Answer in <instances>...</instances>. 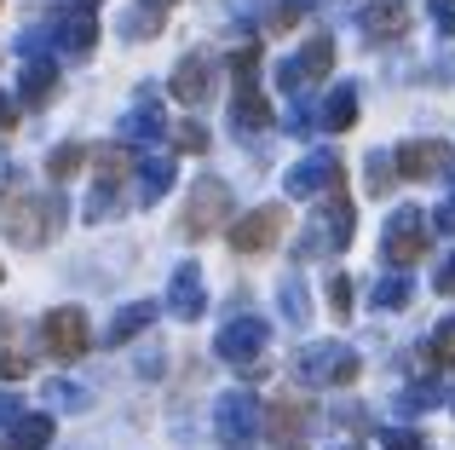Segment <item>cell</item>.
Wrapping results in <instances>:
<instances>
[{
	"mask_svg": "<svg viewBox=\"0 0 455 450\" xmlns=\"http://www.w3.org/2000/svg\"><path fill=\"white\" fill-rule=\"evenodd\" d=\"M92 168H99L104 185H122L127 173L139 168V162H133V145H104V150H92Z\"/></svg>",
	"mask_w": 455,
	"mask_h": 450,
	"instance_id": "cell-22",
	"label": "cell"
},
{
	"mask_svg": "<svg viewBox=\"0 0 455 450\" xmlns=\"http://www.w3.org/2000/svg\"><path fill=\"white\" fill-rule=\"evenodd\" d=\"M46 445H52V416L35 410V416L12 422V450H46Z\"/></svg>",
	"mask_w": 455,
	"mask_h": 450,
	"instance_id": "cell-24",
	"label": "cell"
},
{
	"mask_svg": "<svg viewBox=\"0 0 455 450\" xmlns=\"http://www.w3.org/2000/svg\"><path fill=\"white\" fill-rule=\"evenodd\" d=\"M289 197H323V191H334V185H346V168H340V157H329V150H317V157H306L300 168H289Z\"/></svg>",
	"mask_w": 455,
	"mask_h": 450,
	"instance_id": "cell-11",
	"label": "cell"
},
{
	"mask_svg": "<svg viewBox=\"0 0 455 450\" xmlns=\"http://www.w3.org/2000/svg\"><path fill=\"white\" fill-rule=\"evenodd\" d=\"M231 116H236V133H259V127L271 122V104H266V92H259V81H236Z\"/></svg>",
	"mask_w": 455,
	"mask_h": 450,
	"instance_id": "cell-18",
	"label": "cell"
},
{
	"mask_svg": "<svg viewBox=\"0 0 455 450\" xmlns=\"http://www.w3.org/2000/svg\"><path fill=\"white\" fill-rule=\"evenodd\" d=\"M41 347L52 352V358H81V352H87V317H81L76 306L46 312L41 317Z\"/></svg>",
	"mask_w": 455,
	"mask_h": 450,
	"instance_id": "cell-7",
	"label": "cell"
},
{
	"mask_svg": "<svg viewBox=\"0 0 455 450\" xmlns=\"http://www.w3.org/2000/svg\"><path fill=\"white\" fill-rule=\"evenodd\" d=\"M173 6H179V0H139V12L127 18V35H133V41H150V35L162 29V18H167Z\"/></svg>",
	"mask_w": 455,
	"mask_h": 450,
	"instance_id": "cell-26",
	"label": "cell"
},
{
	"mask_svg": "<svg viewBox=\"0 0 455 450\" xmlns=\"http://www.w3.org/2000/svg\"><path fill=\"white\" fill-rule=\"evenodd\" d=\"M156 324V306L150 301H133L127 312H116V324H110V347H127V341L139 335V329H150Z\"/></svg>",
	"mask_w": 455,
	"mask_h": 450,
	"instance_id": "cell-25",
	"label": "cell"
},
{
	"mask_svg": "<svg viewBox=\"0 0 455 450\" xmlns=\"http://www.w3.org/2000/svg\"><path fill=\"white\" fill-rule=\"evenodd\" d=\"M225 220H231V191H225V180H202L196 191H190V208H185V237H208V231H220Z\"/></svg>",
	"mask_w": 455,
	"mask_h": 450,
	"instance_id": "cell-6",
	"label": "cell"
},
{
	"mask_svg": "<svg viewBox=\"0 0 455 450\" xmlns=\"http://www.w3.org/2000/svg\"><path fill=\"white\" fill-rule=\"evenodd\" d=\"M259 76V46H236L231 52V81H254Z\"/></svg>",
	"mask_w": 455,
	"mask_h": 450,
	"instance_id": "cell-32",
	"label": "cell"
},
{
	"mask_svg": "<svg viewBox=\"0 0 455 450\" xmlns=\"http://www.w3.org/2000/svg\"><path fill=\"white\" fill-rule=\"evenodd\" d=\"M329 64H334V41H329V35H317V41H311L300 58L277 64V87H289V92H300V87H317V81L329 76Z\"/></svg>",
	"mask_w": 455,
	"mask_h": 450,
	"instance_id": "cell-10",
	"label": "cell"
},
{
	"mask_svg": "<svg viewBox=\"0 0 455 450\" xmlns=\"http://www.w3.org/2000/svg\"><path fill=\"white\" fill-rule=\"evenodd\" d=\"M179 150H208V133H202L196 122H185L179 127Z\"/></svg>",
	"mask_w": 455,
	"mask_h": 450,
	"instance_id": "cell-39",
	"label": "cell"
},
{
	"mask_svg": "<svg viewBox=\"0 0 455 450\" xmlns=\"http://www.w3.org/2000/svg\"><path fill=\"white\" fill-rule=\"evenodd\" d=\"M300 375H306V382L346 387V382H357V358L346 347H334V341H317V347L300 352Z\"/></svg>",
	"mask_w": 455,
	"mask_h": 450,
	"instance_id": "cell-9",
	"label": "cell"
},
{
	"mask_svg": "<svg viewBox=\"0 0 455 450\" xmlns=\"http://www.w3.org/2000/svg\"><path fill=\"white\" fill-rule=\"evenodd\" d=\"M433 23L444 35H455V0H433Z\"/></svg>",
	"mask_w": 455,
	"mask_h": 450,
	"instance_id": "cell-40",
	"label": "cell"
},
{
	"mask_svg": "<svg viewBox=\"0 0 455 450\" xmlns=\"http://www.w3.org/2000/svg\"><path fill=\"white\" fill-rule=\"evenodd\" d=\"M18 416H23V393H6V387H0V428H12Z\"/></svg>",
	"mask_w": 455,
	"mask_h": 450,
	"instance_id": "cell-36",
	"label": "cell"
},
{
	"mask_svg": "<svg viewBox=\"0 0 455 450\" xmlns=\"http://www.w3.org/2000/svg\"><path fill=\"white\" fill-rule=\"evenodd\" d=\"M300 12H306V0H283V6H277V12H271V18H266V29H271V35L294 29V23H300Z\"/></svg>",
	"mask_w": 455,
	"mask_h": 450,
	"instance_id": "cell-33",
	"label": "cell"
},
{
	"mask_svg": "<svg viewBox=\"0 0 455 450\" xmlns=\"http://www.w3.org/2000/svg\"><path fill=\"white\" fill-rule=\"evenodd\" d=\"M52 87H58V58L29 52V64H23V87H18V99L35 110V104H46V99H52Z\"/></svg>",
	"mask_w": 455,
	"mask_h": 450,
	"instance_id": "cell-17",
	"label": "cell"
},
{
	"mask_svg": "<svg viewBox=\"0 0 455 450\" xmlns=\"http://www.w3.org/2000/svg\"><path fill=\"white\" fill-rule=\"evenodd\" d=\"M392 168H398L392 157H375V168H369V191H387V185H392Z\"/></svg>",
	"mask_w": 455,
	"mask_h": 450,
	"instance_id": "cell-37",
	"label": "cell"
},
{
	"mask_svg": "<svg viewBox=\"0 0 455 450\" xmlns=\"http://www.w3.org/2000/svg\"><path fill=\"white\" fill-rule=\"evenodd\" d=\"M380 254H387L392 266H415V260L427 254V214H421V208H398V214L387 220Z\"/></svg>",
	"mask_w": 455,
	"mask_h": 450,
	"instance_id": "cell-4",
	"label": "cell"
},
{
	"mask_svg": "<svg viewBox=\"0 0 455 450\" xmlns=\"http://www.w3.org/2000/svg\"><path fill=\"white\" fill-rule=\"evenodd\" d=\"M306 422H311V398L289 393V398H277V405H266V439L277 450H294L300 433H306Z\"/></svg>",
	"mask_w": 455,
	"mask_h": 450,
	"instance_id": "cell-12",
	"label": "cell"
},
{
	"mask_svg": "<svg viewBox=\"0 0 455 450\" xmlns=\"http://www.w3.org/2000/svg\"><path fill=\"white\" fill-rule=\"evenodd\" d=\"M12 127H18V104H12V99H0V139H6Z\"/></svg>",
	"mask_w": 455,
	"mask_h": 450,
	"instance_id": "cell-42",
	"label": "cell"
},
{
	"mask_svg": "<svg viewBox=\"0 0 455 450\" xmlns=\"http://www.w3.org/2000/svg\"><path fill=\"white\" fill-rule=\"evenodd\" d=\"M450 185H455V173H450ZM433 225H438V231H455V197H450L444 208H438V220H433Z\"/></svg>",
	"mask_w": 455,
	"mask_h": 450,
	"instance_id": "cell-43",
	"label": "cell"
},
{
	"mask_svg": "<svg viewBox=\"0 0 455 450\" xmlns=\"http://www.w3.org/2000/svg\"><path fill=\"white\" fill-rule=\"evenodd\" d=\"M266 317H231V324L220 329V341H213V347H220V358L225 364H259V352H266Z\"/></svg>",
	"mask_w": 455,
	"mask_h": 450,
	"instance_id": "cell-8",
	"label": "cell"
},
{
	"mask_svg": "<svg viewBox=\"0 0 455 450\" xmlns=\"http://www.w3.org/2000/svg\"><path fill=\"white\" fill-rule=\"evenodd\" d=\"M283 231H289V208L266 203V208H254V214H243L231 225V248L236 254H266V248H277Z\"/></svg>",
	"mask_w": 455,
	"mask_h": 450,
	"instance_id": "cell-3",
	"label": "cell"
},
{
	"mask_svg": "<svg viewBox=\"0 0 455 450\" xmlns=\"http://www.w3.org/2000/svg\"><path fill=\"white\" fill-rule=\"evenodd\" d=\"M0 277H6V266H0Z\"/></svg>",
	"mask_w": 455,
	"mask_h": 450,
	"instance_id": "cell-45",
	"label": "cell"
},
{
	"mask_svg": "<svg viewBox=\"0 0 455 450\" xmlns=\"http://www.w3.org/2000/svg\"><path fill=\"white\" fill-rule=\"evenodd\" d=\"M433 405H444V393H438L433 382H415V387L398 393V410H410V416H415V410H433Z\"/></svg>",
	"mask_w": 455,
	"mask_h": 450,
	"instance_id": "cell-28",
	"label": "cell"
},
{
	"mask_svg": "<svg viewBox=\"0 0 455 450\" xmlns=\"http://www.w3.org/2000/svg\"><path fill=\"white\" fill-rule=\"evenodd\" d=\"M213 433H220L225 450H254V439L266 433V405H259L254 393H243V387L220 393V405H213Z\"/></svg>",
	"mask_w": 455,
	"mask_h": 450,
	"instance_id": "cell-2",
	"label": "cell"
},
{
	"mask_svg": "<svg viewBox=\"0 0 455 450\" xmlns=\"http://www.w3.org/2000/svg\"><path fill=\"white\" fill-rule=\"evenodd\" d=\"M323 127L329 133H346V127H357V87H334L329 99H323Z\"/></svg>",
	"mask_w": 455,
	"mask_h": 450,
	"instance_id": "cell-21",
	"label": "cell"
},
{
	"mask_svg": "<svg viewBox=\"0 0 455 450\" xmlns=\"http://www.w3.org/2000/svg\"><path fill=\"white\" fill-rule=\"evenodd\" d=\"M306 6H311V0H306Z\"/></svg>",
	"mask_w": 455,
	"mask_h": 450,
	"instance_id": "cell-46",
	"label": "cell"
},
{
	"mask_svg": "<svg viewBox=\"0 0 455 450\" xmlns=\"http://www.w3.org/2000/svg\"><path fill=\"white\" fill-rule=\"evenodd\" d=\"M167 312H173L179 324H196V317L208 312V289H202V266L196 260H185V266L173 271V283H167Z\"/></svg>",
	"mask_w": 455,
	"mask_h": 450,
	"instance_id": "cell-13",
	"label": "cell"
},
{
	"mask_svg": "<svg viewBox=\"0 0 455 450\" xmlns=\"http://www.w3.org/2000/svg\"><path fill=\"white\" fill-rule=\"evenodd\" d=\"M438 289H444V294H455V248L444 254V266H438Z\"/></svg>",
	"mask_w": 455,
	"mask_h": 450,
	"instance_id": "cell-41",
	"label": "cell"
},
{
	"mask_svg": "<svg viewBox=\"0 0 455 450\" xmlns=\"http://www.w3.org/2000/svg\"><path fill=\"white\" fill-rule=\"evenodd\" d=\"M122 139H127V145H162V139H167V116H162V104H156V92H145V99L127 110Z\"/></svg>",
	"mask_w": 455,
	"mask_h": 450,
	"instance_id": "cell-16",
	"label": "cell"
},
{
	"mask_svg": "<svg viewBox=\"0 0 455 450\" xmlns=\"http://www.w3.org/2000/svg\"><path fill=\"white\" fill-rule=\"evenodd\" d=\"M29 370H35V358H29V352H18V347H0V375H6V382H23Z\"/></svg>",
	"mask_w": 455,
	"mask_h": 450,
	"instance_id": "cell-31",
	"label": "cell"
},
{
	"mask_svg": "<svg viewBox=\"0 0 455 450\" xmlns=\"http://www.w3.org/2000/svg\"><path fill=\"white\" fill-rule=\"evenodd\" d=\"M450 405H455V387H450Z\"/></svg>",
	"mask_w": 455,
	"mask_h": 450,
	"instance_id": "cell-44",
	"label": "cell"
},
{
	"mask_svg": "<svg viewBox=\"0 0 455 450\" xmlns=\"http://www.w3.org/2000/svg\"><path fill=\"white\" fill-rule=\"evenodd\" d=\"M52 46L64 58H87L92 46H99V18H92L87 6H76V12H64V18L52 23Z\"/></svg>",
	"mask_w": 455,
	"mask_h": 450,
	"instance_id": "cell-14",
	"label": "cell"
},
{
	"mask_svg": "<svg viewBox=\"0 0 455 450\" xmlns=\"http://www.w3.org/2000/svg\"><path fill=\"white\" fill-rule=\"evenodd\" d=\"M410 277H380V289H375V306H387V312H398V306H410Z\"/></svg>",
	"mask_w": 455,
	"mask_h": 450,
	"instance_id": "cell-30",
	"label": "cell"
},
{
	"mask_svg": "<svg viewBox=\"0 0 455 450\" xmlns=\"http://www.w3.org/2000/svg\"><path fill=\"white\" fill-rule=\"evenodd\" d=\"M427 364H455V317L433 329V341H427Z\"/></svg>",
	"mask_w": 455,
	"mask_h": 450,
	"instance_id": "cell-29",
	"label": "cell"
},
{
	"mask_svg": "<svg viewBox=\"0 0 455 450\" xmlns=\"http://www.w3.org/2000/svg\"><path fill=\"white\" fill-rule=\"evenodd\" d=\"M173 180H179V168H173L167 157L139 162V203H162V197L173 191Z\"/></svg>",
	"mask_w": 455,
	"mask_h": 450,
	"instance_id": "cell-20",
	"label": "cell"
},
{
	"mask_svg": "<svg viewBox=\"0 0 455 450\" xmlns=\"http://www.w3.org/2000/svg\"><path fill=\"white\" fill-rule=\"evenodd\" d=\"M46 393H52V405H64V410H81V405H87V398H81V387H69V382H52Z\"/></svg>",
	"mask_w": 455,
	"mask_h": 450,
	"instance_id": "cell-35",
	"label": "cell"
},
{
	"mask_svg": "<svg viewBox=\"0 0 455 450\" xmlns=\"http://www.w3.org/2000/svg\"><path fill=\"white\" fill-rule=\"evenodd\" d=\"M392 162H398L403 180H450L455 173V150L444 145V139H410Z\"/></svg>",
	"mask_w": 455,
	"mask_h": 450,
	"instance_id": "cell-5",
	"label": "cell"
},
{
	"mask_svg": "<svg viewBox=\"0 0 455 450\" xmlns=\"http://www.w3.org/2000/svg\"><path fill=\"white\" fill-rule=\"evenodd\" d=\"M58 225H64V203H52V197H29V191H0V231H6L12 243L41 248V243L58 237Z\"/></svg>",
	"mask_w": 455,
	"mask_h": 450,
	"instance_id": "cell-1",
	"label": "cell"
},
{
	"mask_svg": "<svg viewBox=\"0 0 455 450\" xmlns=\"http://www.w3.org/2000/svg\"><path fill=\"white\" fill-rule=\"evenodd\" d=\"M87 162H92V150H87V145H58L52 157H46V173H52V180H76Z\"/></svg>",
	"mask_w": 455,
	"mask_h": 450,
	"instance_id": "cell-27",
	"label": "cell"
},
{
	"mask_svg": "<svg viewBox=\"0 0 455 450\" xmlns=\"http://www.w3.org/2000/svg\"><path fill=\"white\" fill-rule=\"evenodd\" d=\"M323 225H329V248H346V243H352V231H357V208H352V197H346V185H334V191H329Z\"/></svg>",
	"mask_w": 455,
	"mask_h": 450,
	"instance_id": "cell-19",
	"label": "cell"
},
{
	"mask_svg": "<svg viewBox=\"0 0 455 450\" xmlns=\"http://www.w3.org/2000/svg\"><path fill=\"white\" fill-rule=\"evenodd\" d=\"M403 23H410V18H403L398 0H375V6L363 12V29L375 35V41H392V35H403Z\"/></svg>",
	"mask_w": 455,
	"mask_h": 450,
	"instance_id": "cell-23",
	"label": "cell"
},
{
	"mask_svg": "<svg viewBox=\"0 0 455 450\" xmlns=\"http://www.w3.org/2000/svg\"><path fill=\"white\" fill-rule=\"evenodd\" d=\"M208 92H213V58L208 52H190L185 64L173 69V99L196 110V104H208Z\"/></svg>",
	"mask_w": 455,
	"mask_h": 450,
	"instance_id": "cell-15",
	"label": "cell"
},
{
	"mask_svg": "<svg viewBox=\"0 0 455 450\" xmlns=\"http://www.w3.org/2000/svg\"><path fill=\"white\" fill-rule=\"evenodd\" d=\"M329 306H334V317H352V277L329 283Z\"/></svg>",
	"mask_w": 455,
	"mask_h": 450,
	"instance_id": "cell-34",
	"label": "cell"
},
{
	"mask_svg": "<svg viewBox=\"0 0 455 450\" xmlns=\"http://www.w3.org/2000/svg\"><path fill=\"white\" fill-rule=\"evenodd\" d=\"M387 450H427V445H421V433H410V428H392V433H387Z\"/></svg>",
	"mask_w": 455,
	"mask_h": 450,
	"instance_id": "cell-38",
	"label": "cell"
}]
</instances>
